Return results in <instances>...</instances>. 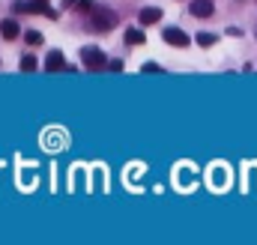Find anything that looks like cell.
Masks as SVG:
<instances>
[{
  "mask_svg": "<svg viewBox=\"0 0 257 245\" xmlns=\"http://www.w3.org/2000/svg\"><path fill=\"white\" fill-rule=\"evenodd\" d=\"M87 21H90V27H93V30H99V33H108V30H114V24H117V15H114L108 6H102V3H93V6L87 9Z\"/></svg>",
  "mask_w": 257,
  "mask_h": 245,
  "instance_id": "6da1fadb",
  "label": "cell"
},
{
  "mask_svg": "<svg viewBox=\"0 0 257 245\" xmlns=\"http://www.w3.org/2000/svg\"><path fill=\"white\" fill-rule=\"evenodd\" d=\"M81 63H84L90 72H99V69H105V66H108V57H105V51H102V48L87 45V48H81Z\"/></svg>",
  "mask_w": 257,
  "mask_h": 245,
  "instance_id": "7a4b0ae2",
  "label": "cell"
},
{
  "mask_svg": "<svg viewBox=\"0 0 257 245\" xmlns=\"http://www.w3.org/2000/svg\"><path fill=\"white\" fill-rule=\"evenodd\" d=\"M162 36H165V42H171V45H177V48H186V45H189V36H186L180 27H165Z\"/></svg>",
  "mask_w": 257,
  "mask_h": 245,
  "instance_id": "3957f363",
  "label": "cell"
},
{
  "mask_svg": "<svg viewBox=\"0 0 257 245\" xmlns=\"http://www.w3.org/2000/svg\"><path fill=\"white\" fill-rule=\"evenodd\" d=\"M138 21H141L144 27H150V24H156V21H162V9H159V6H147V9H141V15H138Z\"/></svg>",
  "mask_w": 257,
  "mask_h": 245,
  "instance_id": "277c9868",
  "label": "cell"
},
{
  "mask_svg": "<svg viewBox=\"0 0 257 245\" xmlns=\"http://www.w3.org/2000/svg\"><path fill=\"white\" fill-rule=\"evenodd\" d=\"M212 0H192V15H197V18H209L212 15Z\"/></svg>",
  "mask_w": 257,
  "mask_h": 245,
  "instance_id": "5b68a950",
  "label": "cell"
},
{
  "mask_svg": "<svg viewBox=\"0 0 257 245\" xmlns=\"http://www.w3.org/2000/svg\"><path fill=\"white\" fill-rule=\"evenodd\" d=\"M18 33H21L18 21H12V18L0 21V36H3V39H18Z\"/></svg>",
  "mask_w": 257,
  "mask_h": 245,
  "instance_id": "8992f818",
  "label": "cell"
},
{
  "mask_svg": "<svg viewBox=\"0 0 257 245\" xmlns=\"http://www.w3.org/2000/svg\"><path fill=\"white\" fill-rule=\"evenodd\" d=\"M63 54H60V51H51V54H48V57H45V69H48V72H57V69H63Z\"/></svg>",
  "mask_w": 257,
  "mask_h": 245,
  "instance_id": "52a82bcc",
  "label": "cell"
},
{
  "mask_svg": "<svg viewBox=\"0 0 257 245\" xmlns=\"http://www.w3.org/2000/svg\"><path fill=\"white\" fill-rule=\"evenodd\" d=\"M126 45H144V33L138 27H128L126 30Z\"/></svg>",
  "mask_w": 257,
  "mask_h": 245,
  "instance_id": "ba28073f",
  "label": "cell"
},
{
  "mask_svg": "<svg viewBox=\"0 0 257 245\" xmlns=\"http://www.w3.org/2000/svg\"><path fill=\"white\" fill-rule=\"evenodd\" d=\"M21 69H24V72H36V57H33V54L21 57Z\"/></svg>",
  "mask_w": 257,
  "mask_h": 245,
  "instance_id": "9c48e42d",
  "label": "cell"
},
{
  "mask_svg": "<svg viewBox=\"0 0 257 245\" xmlns=\"http://www.w3.org/2000/svg\"><path fill=\"white\" fill-rule=\"evenodd\" d=\"M218 42V36H212V33H197V45H215Z\"/></svg>",
  "mask_w": 257,
  "mask_h": 245,
  "instance_id": "30bf717a",
  "label": "cell"
},
{
  "mask_svg": "<svg viewBox=\"0 0 257 245\" xmlns=\"http://www.w3.org/2000/svg\"><path fill=\"white\" fill-rule=\"evenodd\" d=\"M24 39H27V45H42V33H39V30H30Z\"/></svg>",
  "mask_w": 257,
  "mask_h": 245,
  "instance_id": "8fae6325",
  "label": "cell"
},
{
  "mask_svg": "<svg viewBox=\"0 0 257 245\" xmlns=\"http://www.w3.org/2000/svg\"><path fill=\"white\" fill-rule=\"evenodd\" d=\"M144 72H150V75H159V72H162V69H159V66H156V63H144Z\"/></svg>",
  "mask_w": 257,
  "mask_h": 245,
  "instance_id": "7c38bea8",
  "label": "cell"
},
{
  "mask_svg": "<svg viewBox=\"0 0 257 245\" xmlns=\"http://www.w3.org/2000/svg\"><path fill=\"white\" fill-rule=\"evenodd\" d=\"M39 3H45V0H39Z\"/></svg>",
  "mask_w": 257,
  "mask_h": 245,
  "instance_id": "4fadbf2b",
  "label": "cell"
}]
</instances>
